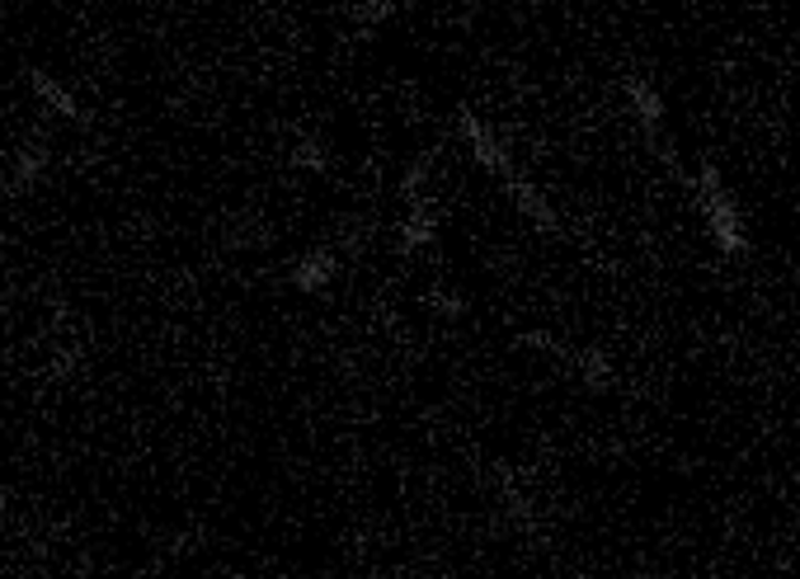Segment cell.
<instances>
[{
  "label": "cell",
  "instance_id": "cell-9",
  "mask_svg": "<svg viewBox=\"0 0 800 579\" xmlns=\"http://www.w3.org/2000/svg\"><path fill=\"white\" fill-rule=\"evenodd\" d=\"M438 241V212H433V198H419L410 202V212H405L401 222V250L405 255H419L424 245Z\"/></svg>",
  "mask_w": 800,
  "mask_h": 579
},
{
  "label": "cell",
  "instance_id": "cell-15",
  "mask_svg": "<svg viewBox=\"0 0 800 579\" xmlns=\"http://www.w3.org/2000/svg\"><path fill=\"white\" fill-rule=\"evenodd\" d=\"M429 306L438 311V316H448V321H462V311H466L462 297H452L448 288H433V292H429Z\"/></svg>",
  "mask_w": 800,
  "mask_h": 579
},
{
  "label": "cell",
  "instance_id": "cell-13",
  "mask_svg": "<svg viewBox=\"0 0 800 579\" xmlns=\"http://www.w3.org/2000/svg\"><path fill=\"white\" fill-rule=\"evenodd\" d=\"M518 344H527V349L552 354L556 363H570V358H575V349H565V344H560L556 335H546V331H523V335H518Z\"/></svg>",
  "mask_w": 800,
  "mask_h": 579
},
{
  "label": "cell",
  "instance_id": "cell-6",
  "mask_svg": "<svg viewBox=\"0 0 800 579\" xmlns=\"http://www.w3.org/2000/svg\"><path fill=\"white\" fill-rule=\"evenodd\" d=\"M495 476H499V499H505V513L513 519V528L527 532V537H537V513H532V499L523 490V480H518V472L509 462H499Z\"/></svg>",
  "mask_w": 800,
  "mask_h": 579
},
{
  "label": "cell",
  "instance_id": "cell-5",
  "mask_svg": "<svg viewBox=\"0 0 800 579\" xmlns=\"http://www.w3.org/2000/svg\"><path fill=\"white\" fill-rule=\"evenodd\" d=\"M505 194L513 198V208L523 212L537 231H546V236H560V217H556V208H552V202H546L537 189H532L523 175H509V180H505Z\"/></svg>",
  "mask_w": 800,
  "mask_h": 579
},
{
  "label": "cell",
  "instance_id": "cell-8",
  "mask_svg": "<svg viewBox=\"0 0 800 579\" xmlns=\"http://www.w3.org/2000/svg\"><path fill=\"white\" fill-rule=\"evenodd\" d=\"M47 165H53V151H47L43 137L24 142L20 151H14V165H10V189H14V194H28V189H34V184L47 175Z\"/></svg>",
  "mask_w": 800,
  "mask_h": 579
},
{
  "label": "cell",
  "instance_id": "cell-12",
  "mask_svg": "<svg viewBox=\"0 0 800 579\" xmlns=\"http://www.w3.org/2000/svg\"><path fill=\"white\" fill-rule=\"evenodd\" d=\"M429 165H433V151H424V155H415V161H410V170L401 175V198L405 202L429 198V194H424V184H429Z\"/></svg>",
  "mask_w": 800,
  "mask_h": 579
},
{
  "label": "cell",
  "instance_id": "cell-11",
  "mask_svg": "<svg viewBox=\"0 0 800 579\" xmlns=\"http://www.w3.org/2000/svg\"><path fill=\"white\" fill-rule=\"evenodd\" d=\"M288 165L306 170V175H325V170H329V151L316 142V137H302V142L288 151Z\"/></svg>",
  "mask_w": 800,
  "mask_h": 579
},
{
  "label": "cell",
  "instance_id": "cell-7",
  "mask_svg": "<svg viewBox=\"0 0 800 579\" xmlns=\"http://www.w3.org/2000/svg\"><path fill=\"white\" fill-rule=\"evenodd\" d=\"M28 85H34V95H38V104L47 108V114H57V118H67V123H85V108H81V100L71 95L67 85L57 81V76H47V71H28Z\"/></svg>",
  "mask_w": 800,
  "mask_h": 579
},
{
  "label": "cell",
  "instance_id": "cell-3",
  "mask_svg": "<svg viewBox=\"0 0 800 579\" xmlns=\"http://www.w3.org/2000/svg\"><path fill=\"white\" fill-rule=\"evenodd\" d=\"M622 90H626V104L636 108L640 132H646L650 142L659 147V128H664V95H659L654 81H646V76H626Z\"/></svg>",
  "mask_w": 800,
  "mask_h": 579
},
{
  "label": "cell",
  "instance_id": "cell-16",
  "mask_svg": "<svg viewBox=\"0 0 800 579\" xmlns=\"http://www.w3.org/2000/svg\"><path fill=\"white\" fill-rule=\"evenodd\" d=\"M76 372V349L71 344H61V349L53 354V378H71Z\"/></svg>",
  "mask_w": 800,
  "mask_h": 579
},
{
  "label": "cell",
  "instance_id": "cell-1",
  "mask_svg": "<svg viewBox=\"0 0 800 579\" xmlns=\"http://www.w3.org/2000/svg\"><path fill=\"white\" fill-rule=\"evenodd\" d=\"M697 198H702V217L711 227V241L726 259H744L749 255V231H744V217H740V202L730 198L726 180H720L716 165H702L697 175Z\"/></svg>",
  "mask_w": 800,
  "mask_h": 579
},
{
  "label": "cell",
  "instance_id": "cell-2",
  "mask_svg": "<svg viewBox=\"0 0 800 579\" xmlns=\"http://www.w3.org/2000/svg\"><path fill=\"white\" fill-rule=\"evenodd\" d=\"M457 128H462L466 147H471V155H476V165H480V170H490V175H495L499 184H505L509 175H518L513 161H509V151H505V142H499V137L490 132V123H485L471 104H462V108H457Z\"/></svg>",
  "mask_w": 800,
  "mask_h": 579
},
{
  "label": "cell",
  "instance_id": "cell-10",
  "mask_svg": "<svg viewBox=\"0 0 800 579\" xmlns=\"http://www.w3.org/2000/svg\"><path fill=\"white\" fill-rule=\"evenodd\" d=\"M570 363H575L579 378H584L589 391H607L612 382H617V372H612V358L603 349H575Z\"/></svg>",
  "mask_w": 800,
  "mask_h": 579
},
{
  "label": "cell",
  "instance_id": "cell-4",
  "mask_svg": "<svg viewBox=\"0 0 800 579\" xmlns=\"http://www.w3.org/2000/svg\"><path fill=\"white\" fill-rule=\"evenodd\" d=\"M335 274H339V255L329 245H311L302 259L292 264V288L297 292H325L329 283H335Z\"/></svg>",
  "mask_w": 800,
  "mask_h": 579
},
{
  "label": "cell",
  "instance_id": "cell-14",
  "mask_svg": "<svg viewBox=\"0 0 800 579\" xmlns=\"http://www.w3.org/2000/svg\"><path fill=\"white\" fill-rule=\"evenodd\" d=\"M391 14H396V0H358V14H353V20L363 24V28H382Z\"/></svg>",
  "mask_w": 800,
  "mask_h": 579
}]
</instances>
